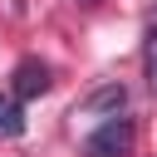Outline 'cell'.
I'll use <instances>...</instances> for the list:
<instances>
[{
  "label": "cell",
  "mask_w": 157,
  "mask_h": 157,
  "mask_svg": "<svg viewBox=\"0 0 157 157\" xmlns=\"http://www.w3.org/2000/svg\"><path fill=\"white\" fill-rule=\"evenodd\" d=\"M132 137H137V132H132V118H118V113H113L98 132L83 137V152H88V157H128V152H132Z\"/></svg>",
  "instance_id": "obj_1"
},
{
  "label": "cell",
  "mask_w": 157,
  "mask_h": 157,
  "mask_svg": "<svg viewBox=\"0 0 157 157\" xmlns=\"http://www.w3.org/2000/svg\"><path fill=\"white\" fill-rule=\"evenodd\" d=\"M10 88H15L20 103H25V98H39V93H49V69H44L39 59H20L15 74H10Z\"/></svg>",
  "instance_id": "obj_2"
},
{
  "label": "cell",
  "mask_w": 157,
  "mask_h": 157,
  "mask_svg": "<svg viewBox=\"0 0 157 157\" xmlns=\"http://www.w3.org/2000/svg\"><path fill=\"white\" fill-rule=\"evenodd\" d=\"M123 103H128V88L123 83H103V88L78 98V113H123Z\"/></svg>",
  "instance_id": "obj_3"
},
{
  "label": "cell",
  "mask_w": 157,
  "mask_h": 157,
  "mask_svg": "<svg viewBox=\"0 0 157 157\" xmlns=\"http://www.w3.org/2000/svg\"><path fill=\"white\" fill-rule=\"evenodd\" d=\"M25 132V108L15 98H0V137H20Z\"/></svg>",
  "instance_id": "obj_4"
},
{
  "label": "cell",
  "mask_w": 157,
  "mask_h": 157,
  "mask_svg": "<svg viewBox=\"0 0 157 157\" xmlns=\"http://www.w3.org/2000/svg\"><path fill=\"white\" fill-rule=\"evenodd\" d=\"M147 83L157 88V34L147 39Z\"/></svg>",
  "instance_id": "obj_5"
}]
</instances>
